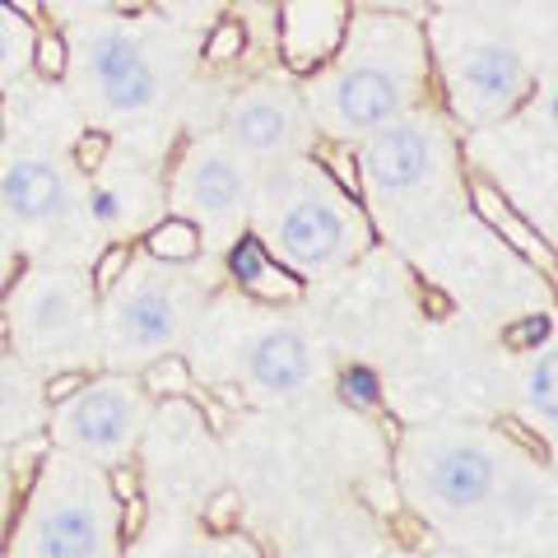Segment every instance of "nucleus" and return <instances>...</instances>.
Instances as JSON below:
<instances>
[{
	"instance_id": "nucleus-20",
	"label": "nucleus",
	"mask_w": 558,
	"mask_h": 558,
	"mask_svg": "<svg viewBox=\"0 0 558 558\" xmlns=\"http://www.w3.org/2000/svg\"><path fill=\"white\" fill-rule=\"evenodd\" d=\"M145 256L149 260H159V266H191V260L201 256V229L191 219H182V215H168V219H159L154 229L145 233Z\"/></svg>"
},
{
	"instance_id": "nucleus-37",
	"label": "nucleus",
	"mask_w": 558,
	"mask_h": 558,
	"mask_svg": "<svg viewBox=\"0 0 558 558\" xmlns=\"http://www.w3.org/2000/svg\"><path fill=\"white\" fill-rule=\"evenodd\" d=\"M163 10H172V14H196L201 5H209V0H159Z\"/></svg>"
},
{
	"instance_id": "nucleus-26",
	"label": "nucleus",
	"mask_w": 558,
	"mask_h": 558,
	"mask_svg": "<svg viewBox=\"0 0 558 558\" xmlns=\"http://www.w3.org/2000/svg\"><path fill=\"white\" fill-rule=\"evenodd\" d=\"M135 260V252H131V242H108V247L98 252V260H94V275H89V284H94V293L102 299L121 275H126V266Z\"/></svg>"
},
{
	"instance_id": "nucleus-21",
	"label": "nucleus",
	"mask_w": 558,
	"mask_h": 558,
	"mask_svg": "<svg viewBox=\"0 0 558 558\" xmlns=\"http://www.w3.org/2000/svg\"><path fill=\"white\" fill-rule=\"evenodd\" d=\"M140 391H145L149 400H182L196 391V381H191V363L182 354H159V359H149L145 368H140Z\"/></svg>"
},
{
	"instance_id": "nucleus-39",
	"label": "nucleus",
	"mask_w": 558,
	"mask_h": 558,
	"mask_svg": "<svg viewBox=\"0 0 558 558\" xmlns=\"http://www.w3.org/2000/svg\"><path fill=\"white\" fill-rule=\"evenodd\" d=\"M0 354H10V326H5V317H0Z\"/></svg>"
},
{
	"instance_id": "nucleus-8",
	"label": "nucleus",
	"mask_w": 558,
	"mask_h": 558,
	"mask_svg": "<svg viewBox=\"0 0 558 558\" xmlns=\"http://www.w3.org/2000/svg\"><path fill=\"white\" fill-rule=\"evenodd\" d=\"M98 293L75 270H33L10 293V349L28 363H57V368H80V354L94 349L98 326Z\"/></svg>"
},
{
	"instance_id": "nucleus-16",
	"label": "nucleus",
	"mask_w": 558,
	"mask_h": 558,
	"mask_svg": "<svg viewBox=\"0 0 558 558\" xmlns=\"http://www.w3.org/2000/svg\"><path fill=\"white\" fill-rule=\"evenodd\" d=\"M465 196H470V209H475V215H480L502 242H508L512 252H521L526 260H535V266H545V275H554V247H549L554 238L531 229V219L512 205L508 191L494 186V182H484V178H470V182H465Z\"/></svg>"
},
{
	"instance_id": "nucleus-9",
	"label": "nucleus",
	"mask_w": 558,
	"mask_h": 558,
	"mask_svg": "<svg viewBox=\"0 0 558 558\" xmlns=\"http://www.w3.org/2000/svg\"><path fill=\"white\" fill-rule=\"evenodd\" d=\"M145 428H149V396L140 391L135 377L108 373V377H89L75 396L61 400L47 424V442L94 465H112L126 461L140 447Z\"/></svg>"
},
{
	"instance_id": "nucleus-12",
	"label": "nucleus",
	"mask_w": 558,
	"mask_h": 558,
	"mask_svg": "<svg viewBox=\"0 0 558 558\" xmlns=\"http://www.w3.org/2000/svg\"><path fill=\"white\" fill-rule=\"evenodd\" d=\"M312 121L303 108V94L275 80H256L242 94L229 98L223 108V140L242 154V159L279 163V159H299L312 149Z\"/></svg>"
},
{
	"instance_id": "nucleus-28",
	"label": "nucleus",
	"mask_w": 558,
	"mask_h": 558,
	"mask_svg": "<svg viewBox=\"0 0 558 558\" xmlns=\"http://www.w3.org/2000/svg\"><path fill=\"white\" fill-rule=\"evenodd\" d=\"M270 260V252L260 247L256 238H238L233 242V252H229V270H233V279H252L260 266Z\"/></svg>"
},
{
	"instance_id": "nucleus-10",
	"label": "nucleus",
	"mask_w": 558,
	"mask_h": 558,
	"mask_svg": "<svg viewBox=\"0 0 558 558\" xmlns=\"http://www.w3.org/2000/svg\"><path fill=\"white\" fill-rule=\"evenodd\" d=\"M256 168L229 140H196L172 172V205L201 229L205 247H233L252 215Z\"/></svg>"
},
{
	"instance_id": "nucleus-25",
	"label": "nucleus",
	"mask_w": 558,
	"mask_h": 558,
	"mask_svg": "<svg viewBox=\"0 0 558 558\" xmlns=\"http://www.w3.org/2000/svg\"><path fill=\"white\" fill-rule=\"evenodd\" d=\"M201 526H205V535H233L242 526V498L233 494V488H223V494H215L205 502Z\"/></svg>"
},
{
	"instance_id": "nucleus-42",
	"label": "nucleus",
	"mask_w": 558,
	"mask_h": 558,
	"mask_svg": "<svg viewBox=\"0 0 558 558\" xmlns=\"http://www.w3.org/2000/svg\"><path fill=\"white\" fill-rule=\"evenodd\" d=\"M0 135H5V131H0Z\"/></svg>"
},
{
	"instance_id": "nucleus-1",
	"label": "nucleus",
	"mask_w": 558,
	"mask_h": 558,
	"mask_svg": "<svg viewBox=\"0 0 558 558\" xmlns=\"http://www.w3.org/2000/svg\"><path fill=\"white\" fill-rule=\"evenodd\" d=\"M428 84V33L410 14H349L344 43L312 70L303 108L326 140H363L381 121L418 108Z\"/></svg>"
},
{
	"instance_id": "nucleus-7",
	"label": "nucleus",
	"mask_w": 558,
	"mask_h": 558,
	"mask_svg": "<svg viewBox=\"0 0 558 558\" xmlns=\"http://www.w3.org/2000/svg\"><path fill=\"white\" fill-rule=\"evenodd\" d=\"M428 47L442 61L447 98L461 126L470 131L498 126V121H508L531 98V65L498 33H488L480 24L438 28L428 33Z\"/></svg>"
},
{
	"instance_id": "nucleus-40",
	"label": "nucleus",
	"mask_w": 558,
	"mask_h": 558,
	"mask_svg": "<svg viewBox=\"0 0 558 558\" xmlns=\"http://www.w3.org/2000/svg\"><path fill=\"white\" fill-rule=\"evenodd\" d=\"M488 5H521V0H488Z\"/></svg>"
},
{
	"instance_id": "nucleus-3",
	"label": "nucleus",
	"mask_w": 558,
	"mask_h": 558,
	"mask_svg": "<svg viewBox=\"0 0 558 558\" xmlns=\"http://www.w3.org/2000/svg\"><path fill=\"white\" fill-rule=\"evenodd\" d=\"M252 238L293 275L344 270L373 247V219L322 172L317 159H279L256 172Z\"/></svg>"
},
{
	"instance_id": "nucleus-33",
	"label": "nucleus",
	"mask_w": 558,
	"mask_h": 558,
	"mask_svg": "<svg viewBox=\"0 0 558 558\" xmlns=\"http://www.w3.org/2000/svg\"><path fill=\"white\" fill-rule=\"evenodd\" d=\"M102 475H108V494H112L117 502L140 498V475H135V470H131L126 461H112L108 470H102Z\"/></svg>"
},
{
	"instance_id": "nucleus-14",
	"label": "nucleus",
	"mask_w": 558,
	"mask_h": 558,
	"mask_svg": "<svg viewBox=\"0 0 558 558\" xmlns=\"http://www.w3.org/2000/svg\"><path fill=\"white\" fill-rule=\"evenodd\" d=\"M0 205L24 229H65L75 215V186L51 159H14L0 172Z\"/></svg>"
},
{
	"instance_id": "nucleus-41",
	"label": "nucleus",
	"mask_w": 558,
	"mask_h": 558,
	"mask_svg": "<svg viewBox=\"0 0 558 558\" xmlns=\"http://www.w3.org/2000/svg\"><path fill=\"white\" fill-rule=\"evenodd\" d=\"M260 558H275V554H260Z\"/></svg>"
},
{
	"instance_id": "nucleus-24",
	"label": "nucleus",
	"mask_w": 558,
	"mask_h": 558,
	"mask_svg": "<svg viewBox=\"0 0 558 558\" xmlns=\"http://www.w3.org/2000/svg\"><path fill=\"white\" fill-rule=\"evenodd\" d=\"M247 51V28L238 20H215V28L205 33V61L209 65H229Z\"/></svg>"
},
{
	"instance_id": "nucleus-5",
	"label": "nucleus",
	"mask_w": 558,
	"mask_h": 558,
	"mask_svg": "<svg viewBox=\"0 0 558 558\" xmlns=\"http://www.w3.org/2000/svg\"><path fill=\"white\" fill-rule=\"evenodd\" d=\"M201 307L205 284L196 275H182V266H159V260H131L126 275L102 293L94 344L108 368L135 373L149 359L178 349Z\"/></svg>"
},
{
	"instance_id": "nucleus-30",
	"label": "nucleus",
	"mask_w": 558,
	"mask_h": 558,
	"mask_svg": "<svg viewBox=\"0 0 558 558\" xmlns=\"http://www.w3.org/2000/svg\"><path fill=\"white\" fill-rule=\"evenodd\" d=\"M24 28H28V24H20L10 10H0V75L20 65V51H24L20 38H24Z\"/></svg>"
},
{
	"instance_id": "nucleus-35",
	"label": "nucleus",
	"mask_w": 558,
	"mask_h": 558,
	"mask_svg": "<svg viewBox=\"0 0 558 558\" xmlns=\"http://www.w3.org/2000/svg\"><path fill=\"white\" fill-rule=\"evenodd\" d=\"M549 336V322L545 317H531L526 326H517V330H508V344H539V340H545Z\"/></svg>"
},
{
	"instance_id": "nucleus-13",
	"label": "nucleus",
	"mask_w": 558,
	"mask_h": 558,
	"mask_svg": "<svg viewBox=\"0 0 558 558\" xmlns=\"http://www.w3.org/2000/svg\"><path fill=\"white\" fill-rule=\"evenodd\" d=\"M349 0H279L275 10V38H279V57L293 75H312L322 70L344 43Z\"/></svg>"
},
{
	"instance_id": "nucleus-11",
	"label": "nucleus",
	"mask_w": 558,
	"mask_h": 558,
	"mask_svg": "<svg viewBox=\"0 0 558 558\" xmlns=\"http://www.w3.org/2000/svg\"><path fill=\"white\" fill-rule=\"evenodd\" d=\"M223 330L209 336L215 349H229V373L260 400H299L322 373L317 344L293 322H242L252 312H219Z\"/></svg>"
},
{
	"instance_id": "nucleus-34",
	"label": "nucleus",
	"mask_w": 558,
	"mask_h": 558,
	"mask_svg": "<svg viewBox=\"0 0 558 558\" xmlns=\"http://www.w3.org/2000/svg\"><path fill=\"white\" fill-rule=\"evenodd\" d=\"M0 10H10L20 24L28 28H43V14H47V0H0Z\"/></svg>"
},
{
	"instance_id": "nucleus-19",
	"label": "nucleus",
	"mask_w": 558,
	"mask_h": 558,
	"mask_svg": "<svg viewBox=\"0 0 558 558\" xmlns=\"http://www.w3.org/2000/svg\"><path fill=\"white\" fill-rule=\"evenodd\" d=\"M521 410H526L531 424L554 438L558 428V359L554 349H539L526 368V381H521Z\"/></svg>"
},
{
	"instance_id": "nucleus-15",
	"label": "nucleus",
	"mask_w": 558,
	"mask_h": 558,
	"mask_svg": "<svg viewBox=\"0 0 558 558\" xmlns=\"http://www.w3.org/2000/svg\"><path fill=\"white\" fill-rule=\"evenodd\" d=\"M549 502H554V480L539 461H521L508 451V461L498 470V484H494V498H488V526H502V531H531L539 517H549Z\"/></svg>"
},
{
	"instance_id": "nucleus-22",
	"label": "nucleus",
	"mask_w": 558,
	"mask_h": 558,
	"mask_svg": "<svg viewBox=\"0 0 558 558\" xmlns=\"http://www.w3.org/2000/svg\"><path fill=\"white\" fill-rule=\"evenodd\" d=\"M242 289H247L256 303H299L303 299V279L284 270L279 260H266L252 279H242Z\"/></svg>"
},
{
	"instance_id": "nucleus-38",
	"label": "nucleus",
	"mask_w": 558,
	"mask_h": 558,
	"mask_svg": "<svg viewBox=\"0 0 558 558\" xmlns=\"http://www.w3.org/2000/svg\"><path fill=\"white\" fill-rule=\"evenodd\" d=\"M112 10H117V14H145L149 0H112Z\"/></svg>"
},
{
	"instance_id": "nucleus-17",
	"label": "nucleus",
	"mask_w": 558,
	"mask_h": 558,
	"mask_svg": "<svg viewBox=\"0 0 558 558\" xmlns=\"http://www.w3.org/2000/svg\"><path fill=\"white\" fill-rule=\"evenodd\" d=\"M159 57H163V51L145 43V51H140L126 70H117L112 80L94 84L98 112H108V117H140V112H149L154 102L163 98V84H168V65Z\"/></svg>"
},
{
	"instance_id": "nucleus-27",
	"label": "nucleus",
	"mask_w": 558,
	"mask_h": 558,
	"mask_svg": "<svg viewBox=\"0 0 558 558\" xmlns=\"http://www.w3.org/2000/svg\"><path fill=\"white\" fill-rule=\"evenodd\" d=\"M108 154H112V135L108 131H84L75 140V149H70V159H75V168L84 172V178H98V172L108 168Z\"/></svg>"
},
{
	"instance_id": "nucleus-23",
	"label": "nucleus",
	"mask_w": 558,
	"mask_h": 558,
	"mask_svg": "<svg viewBox=\"0 0 558 558\" xmlns=\"http://www.w3.org/2000/svg\"><path fill=\"white\" fill-rule=\"evenodd\" d=\"M33 70H38L43 80H61L70 70V43L61 38L57 28H38V38H33Z\"/></svg>"
},
{
	"instance_id": "nucleus-2",
	"label": "nucleus",
	"mask_w": 558,
	"mask_h": 558,
	"mask_svg": "<svg viewBox=\"0 0 558 558\" xmlns=\"http://www.w3.org/2000/svg\"><path fill=\"white\" fill-rule=\"evenodd\" d=\"M359 182L363 205H373L381 233L396 242L438 238L461 205V168L457 140L442 117L410 108L359 140Z\"/></svg>"
},
{
	"instance_id": "nucleus-36",
	"label": "nucleus",
	"mask_w": 558,
	"mask_h": 558,
	"mask_svg": "<svg viewBox=\"0 0 558 558\" xmlns=\"http://www.w3.org/2000/svg\"><path fill=\"white\" fill-rule=\"evenodd\" d=\"M344 396H349V400H359V405H373V381L363 377V373H359V377H349V381H344Z\"/></svg>"
},
{
	"instance_id": "nucleus-29",
	"label": "nucleus",
	"mask_w": 558,
	"mask_h": 558,
	"mask_svg": "<svg viewBox=\"0 0 558 558\" xmlns=\"http://www.w3.org/2000/svg\"><path fill=\"white\" fill-rule=\"evenodd\" d=\"M182 558H260L247 539H233V535H215V539H201V545H191Z\"/></svg>"
},
{
	"instance_id": "nucleus-18",
	"label": "nucleus",
	"mask_w": 558,
	"mask_h": 558,
	"mask_svg": "<svg viewBox=\"0 0 558 558\" xmlns=\"http://www.w3.org/2000/svg\"><path fill=\"white\" fill-rule=\"evenodd\" d=\"M140 51H145V38L126 24H102V28H89L84 33V47H80V75L84 84H102L112 80L117 70H126Z\"/></svg>"
},
{
	"instance_id": "nucleus-32",
	"label": "nucleus",
	"mask_w": 558,
	"mask_h": 558,
	"mask_svg": "<svg viewBox=\"0 0 558 558\" xmlns=\"http://www.w3.org/2000/svg\"><path fill=\"white\" fill-rule=\"evenodd\" d=\"M84 381H89V373H84V368H57V373L47 377L43 396L51 400V405H61V400H70V396H75V391L84 387Z\"/></svg>"
},
{
	"instance_id": "nucleus-4",
	"label": "nucleus",
	"mask_w": 558,
	"mask_h": 558,
	"mask_svg": "<svg viewBox=\"0 0 558 558\" xmlns=\"http://www.w3.org/2000/svg\"><path fill=\"white\" fill-rule=\"evenodd\" d=\"M5 558H121L117 498L102 465L47 451L10 531Z\"/></svg>"
},
{
	"instance_id": "nucleus-6",
	"label": "nucleus",
	"mask_w": 558,
	"mask_h": 558,
	"mask_svg": "<svg viewBox=\"0 0 558 558\" xmlns=\"http://www.w3.org/2000/svg\"><path fill=\"white\" fill-rule=\"evenodd\" d=\"M502 461H508V442L442 424V428H414L400 442L396 475L424 521H433V526H465V521L488 517V498H494Z\"/></svg>"
},
{
	"instance_id": "nucleus-31",
	"label": "nucleus",
	"mask_w": 558,
	"mask_h": 558,
	"mask_svg": "<svg viewBox=\"0 0 558 558\" xmlns=\"http://www.w3.org/2000/svg\"><path fill=\"white\" fill-rule=\"evenodd\" d=\"M145 517H149V502L145 498H131V502H117V531H121V545L145 535Z\"/></svg>"
}]
</instances>
